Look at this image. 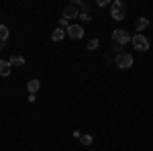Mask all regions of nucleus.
Returning <instances> with one entry per match:
<instances>
[{"label": "nucleus", "mask_w": 153, "mask_h": 151, "mask_svg": "<svg viewBox=\"0 0 153 151\" xmlns=\"http://www.w3.org/2000/svg\"><path fill=\"white\" fill-rule=\"evenodd\" d=\"M63 37H65V29H59V27L51 33V39H53V41H61Z\"/></svg>", "instance_id": "9b49d317"}, {"label": "nucleus", "mask_w": 153, "mask_h": 151, "mask_svg": "<svg viewBox=\"0 0 153 151\" xmlns=\"http://www.w3.org/2000/svg\"><path fill=\"white\" fill-rule=\"evenodd\" d=\"M110 16H112L114 21H123V19L127 16V6H125V2H120V0L110 2Z\"/></svg>", "instance_id": "f257e3e1"}, {"label": "nucleus", "mask_w": 153, "mask_h": 151, "mask_svg": "<svg viewBox=\"0 0 153 151\" xmlns=\"http://www.w3.org/2000/svg\"><path fill=\"white\" fill-rule=\"evenodd\" d=\"M10 71H12L10 61H0V76H2V78H6Z\"/></svg>", "instance_id": "0eeeda50"}, {"label": "nucleus", "mask_w": 153, "mask_h": 151, "mask_svg": "<svg viewBox=\"0 0 153 151\" xmlns=\"http://www.w3.org/2000/svg\"><path fill=\"white\" fill-rule=\"evenodd\" d=\"M92 135H80V143H82L84 147H88V145H92Z\"/></svg>", "instance_id": "4468645a"}, {"label": "nucleus", "mask_w": 153, "mask_h": 151, "mask_svg": "<svg viewBox=\"0 0 153 151\" xmlns=\"http://www.w3.org/2000/svg\"><path fill=\"white\" fill-rule=\"evenodd\" d=\"M98 6H100V8H104V6H108V0H98Z\"/></svg>", "instance_id": "f3484780"}, {"label": "nucleus", "mask_w": 153, "mask_h": 151, "mask_svg": "<svg viewBox=\"0 0 153 151\" xmlns=\"http://www.w3.org/2000/svg\"><path fill=\"white\" fill-rule=\"evenodd\" d=\"M65 35L70 37V39H76V41H78V39L84 37V29L80 25H70V27L65 29Z\"/></svg>", "instance_id": "39448f33"}, {"label": "nucleus", "mask_w": 153, "mask_h": 151, "mask_svg": "<svg viewBox=\"0 0 153 151\" xmlns=\"http://www.w3.org/2000/svg\"><path fill=\"white\" fill-rule=\"evenodd\" d=\"M147 27H149V21H147L145 16H141V19H139V21L135 23V29H137V33H143V31H145Z\"/></svg>", "instance_id": "6e6552de"}, {"label": "nucleus", "mask_w": 153, "mask_h": 151, "mask_svg": "<svg viewBox=\"0 0 153 151\" xmlns=\"http://www.w3.org/2000/svg\"><path fill=\"white\" fill-rule=\"evenodd\" d=\"M39 86H41V82H39V80H31L29 84H27V90H29V94H35L37 90H39Z\"/></svg>", "instance_id": "9d476101"}, {"label": "nucleus", "mask_w": 153, "mask_h": 151, "mask_svg": "<svg viewBox=\"0 0 153 151\" xmlns=\"http://www.w3.org/2000/svg\"><path fill=\"white\" fill-rule=\"evenodd\" d=\"M131 41V35L127 33V31H123V29H117V31H112V43H117L118 47L127 45Z\"/></svg>", "instance_id": "f03ea898"}, {"label": "nucleus", "mask_w": 153, "mask_h": 151, "mask_svg": "<svg viewBox=\"0 0 153 151\" xmlns=\"http://www.w3.org/2000/svg\"><path fill=\"white\" fill-rule=\"evenodd\" d=\"M8 61H10L12 68H14V65H16V68H23V65H25V57H23V55H12Z\"/></svg>", "instance_id": "1a4fd4ad"}, {"label": "nucleus", "mask_w": 153, "mask_h": 151, "mask_svg": "<svg viewBox=\"0 0 153 151\" xmlns=\"http://www.w3.org/2000/svg\"><path fill=\"white\" fill-rule=\"evenodd\" d=\"M114 63H117V68L120 70H127L133 65V55L131 53H118L117 57H114Z\"/></svg>", "instance_id": "20e7f679"}, {"label": "nucleus", "mask_w": 153, "mask_h": 151, "mask_svg": "<svg viewBox=\"0 0 153 151\" xmlns=\"http://www.w3.org/2000/svg\"><path fill=\"white\" fill-rule=\"evenodd\" d=\"M68 27H70V25H68V19L61 16V19H59V29H68Z\"/></svg>", "instance_id": "dca6fc26"}, {"label": "nucleus", "mask_w": 153, "mask_h": 151, "mask_svg": "<svg viewBox=\"0 0 153 151\" xmlns=\"http://www.w3.org/2000/svg\"><path fill=\"white\" fill-rule=\"evenodd\" d=\"M0 49H2V43H0Z\"/></svg>", "instance_id": "a211bd4d"}, {"label": "nucleus", "mask_w": 153, "mask_h": 151, "mask_svg": "<svg viewBox=\"0 0 153 151\" xmlns=\"http://www.w3.org/2000/svg\"><path fill=\"white\" fill-rule=\"evenodd\" d=\"M80 19H82L84 23H90V21H92V14H90V12H84V14H80Z\"/></svg>", "instance_id": "2eb2a0df"}, {"label": "nucleus", "mask_w": 153, "mask_h": 151, "mask_svg": "<svg viewBox=\"0 0 153 151\" xmlns=\"http://www.w3.org/2000/svg\"><path fill=\"white\" fill-rule=\"evenodd\" d=\"M131 43H133V47L137 51H147L149 49V41H147V37L143 35V33H137V35L131 39Z\"/></svg>", "instance_id": "7ed1b4c3"}, {"label": "nucleus", "mask_w": 153, "mask_h": 151, "mask_svg": "<svg viewBox=\"0 0 153 151\" xmlns=\"http://www.w3.org/2000/svg\"><path fill=\"white\" fill-rule=\"evenodd\" d=\"M8 35H10L8 27H6V25H0V43H4V41L8 39Z\"/></svg>", "instance_id": "f8f14e48"}, {"label": "nucleus", "mask_w": 153, "mask_h": 151, "mask_svg": "<svg viewBox=\"0 0 153 151\" xmlns=\"http://www.w3.org/2000/svg\"><path fill=\"white\" fill-rule=\"evenodd\" d=\"M98 45H100V39L94 37V39H90V41H88V47H86V49H88V51H94V49H98Z\"/></svg>", "instance_id": "ddd939ff"}, {"label": "nucleus", "mask_w": 153, "mask_h": 151, "mask_svg": "<svg viewBox=\"0 0 153 151\" xmlns=\"http://www.w3.org/2000/svg\"><path fill=\"white\" fill-rule=\"evenodd\" d=\"M76 16L80 19V10H78V6L71 2V4H68V6L63 8V19H68V21H70V19H76Z\"/></svg>", "instance_id": "423d86ee"}]
</instances>
